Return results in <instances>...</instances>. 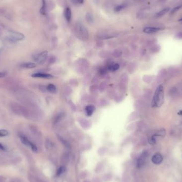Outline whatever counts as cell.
Segmentation results:
<instances>
[{"label":"cell","mask_w":182,"mask_h":182,"mask_svg":"<svg viewBox=\"0 0 182 182\" xmlns=\"http://www.w3.org/2000/svg\"><path fill=\"white\" fill-rule=\"evenodd\" d=\"M164 101V92L162 85L159 86L156 89L152 102V107L154 108L160 107Z\"/></svg>","instance_id":"obj_1"},{"label":"cell","mask_w":182,"mask_h":182,"mask_svg":"<svg viewBox=\"0 0 182 182\" xmlns=\"http://www.w3.org/2000/svg\"><path fill=\"white\" fill-rule=\"evenodd\" d=\"M75 32L77 37L82 41H86L89 37L88 30L81 22L78 21L75 26Z\"/></svg>","instance_id":"obj_2"},{"label":"cell","mask_w":182,"mask_h":182,"mask_svg":"<svg viewBox=\"0 0 182 182\" xmlns=\"http://www.w3.org/2000/svg\"><path fill=\"white\" fill-rule=\"evenodd\" d=\"M48 52L47 51H44L41 53L34 56V59L39 64H43L48 58Z\"/></svg>","instance_id":"obj_3"},{"label":"cell","mask_w":182,"mask_h":182,"mask_svg":"<svg viewBox=\"0 0 182 182\" xmlns=\"http://www.w3.org/2000/svg\"><path fill=\"white\" fill-rule=\"evenodd\" d=\"M9 37L13 41H22L25 38V36L20 32L12 31L10 32Z\"/></svg>","instance_id":"obj_4"},{"label":"cell","mask_w":182,"mask_h":182,"mask_svg":"<svg viewBox=\"0 0 182 182\" xmlns=\"http://www.w3.org/2000/svg\"><path fill=\"white\" fill-rule=\"evenodd\" d=\"M147 156H148V153L146 152H143V153L140 156V157L137 159V167L138 168H141L144 166V165H145V161H146Z\"/></svg>","instance_id":"obj_5"},{"label":"cell","mask_w":182,"mask_h":182,"mask_svg":"<svg viewBox=\"0 0 182 182\" xmlns=\"http://www.w3.org/2000/svg\"><path fill=\"white\" fill-rule=\"evenodd\" d=\"M77 63L78 65L80 66V68H81V71H83L84 70V69H86L88 68L89 66V62L88 60L84 59V58H81L78 60L77 61Z\"/></svg>","instance_id":"obj_6"},{"label":"cell","mask_w":182,"mask_h":182,"mask_svg":"<svg viewBox=\"0 0 182 182\" xmlns=\"http://www.w3.org/2000/svg\"><path fill=\"white\" fill-rule=\"evenodd\" d=\"M31 77L34 78H41L44 79H51L53 77V76L49 74L44 73V72H37L31 75Z\"/></svg>","instance_id":"obj_7"},{"label":"cell","mask_w":182,"mask_h":182,"mask_svg":"<svg viewBox=\"0 0 182 182\" xmlns=\"http://www.w3.org/2000/svg\"><path fill=\"white\" fill-rule=\"evenodd\" d=\"M127 83H128V76L126 74H123L121 77V82H120V87L122 90H125L127 87Z\"/></svg>","instance_id":"obj_8"},{"label":"cell","mask_w":182,"mask_h":182,"mask_svg":"<svg viewBox=\"0 0 182 182\" xmlns=\"http://www.w3.org/2000/svg\"><path fill=\"white\" fill-rule=\"evenodd\" d=\"M163 161V156L159 153H156L153 155L152 158V161L155 165H159Z\"/></svg>","instance_id":"obj_9"},{"label":"cell","mask_w":182,"mask_h":182,"mask_svg":"<svg viewBox=\"0 0 182 182\" xmlns=\"http://www.w3.org/2000/svg\"><path fill=\"white\" fill-rule=\"evenodd\" d=\"M118 34L116 33H102L100 34L98 37L101 39H107L117 37Z\"/></svg>","instance_id":"obj_10"},{"label":"cell","mask_w":182,"mask_h":182,"mask_svg":"<svg viewBox=\"0 0 182 182\" xmlns=\"http://www.w3.org/2000/svg\"><path fill=\"white\" fill-rule=\"evenodd\" d=\"M79 122L83 128L85 129L89 128L91 126V124L89 121L84 118H82L80 119L79 121Z\"/></svg>","instance_id":"obj_11"},{"label":"cell","mask_w":182,"mask_h":182,"mask_svg":"<svg viewBox=\"0 0 182 182\" xmlns=\"http://www.w3.org/2000/svg\"><path fill=\"white\" fill-rule=\"evenodd\" d=\"M20 140L21 141V142L23 143V144H24L25 145H26V146L27 147H31L32 144H33L31 142H30L27 139V137L24 135H20Z\"/></svg>","instance_id":"obj_12"},{"label":"cell","mask_w":182,"mask_h":182,"mask_svg":"<svg viewBox=\"0 0 182 182\" xmlns=\"http://www.w3.org/2000/svg\"><path fill=\"white\" fill-rule=\"evenodd\" d=\"M119 64L118 63H110L108 65L107 69L110 71H116L119 69Z\"/></svg>","instance_id":"obj_13"},{"label":"cell","mask_w":182,"mask_h":182,"mask_svg":"<svg viewBox=\"0 0 182 182\" xmlns=\"http://www.w3.org/2000/svg\"><path fill=\"white\" fill-rule=\"evenodd\" d=\"M85 110L86 115L90 117L93 115L94 111L95 110V108L93 105H89L86 107Z\"/></svg>","instance_id":"obj_14"},{"label":"cell","mask_w":182,"mask_h":182,"mask_svg":"<svg viewBox=\"0 0 182 182\" xmlns=\"http://www.w3.org/2000/svg\"><path fill=\"white\" fill-rule=\"evenodd\" d=\"M160 30L159 28L156 27H145L144 28L143 31L147 34H151V33H154L156 31H158Z\"/></svg>","instance_id":"obj_15"},{"label":"cell","mask_w":182,"mask_h":182,"mask_svg":"<svg viewBox=\"0 0 182 182\" xmlns=\"http://www.w3.org/2000/svg\"><path fill=\"white\" fill-rule=\"evenodd\" d=\"M64 17L68 22L70 21L71 19V9L69 7L65 8L64 10Z\"/></svg>","instance_id":"obj_16"},{"label":"cell","mask_w":182,"mask_h":182,"mask_svg":"<svg viewBox=\"0 0 182 182\" xmlns=\"http://www.w3.org/2000/svg\"><path fill=\"white\" fill-rule=\"evenodd\" d=\"M178 94H179V91H178L176 87H174L169 90V96H170L171 97H175L178 95Z\"/></svg>","instance_id":"obj_17"},{"label":"cell","mask_w":182,"mask_h":182,"mask_svg":"<svg viewBox=\"0 0 182 182\" xmlns=\"http://www.w3.org/2000/svg\"><path fill=\"white\" fill-rule=\"evenodd\" d=\"M21 67L24 68H27V69H32L36 67V64L35 63L32 62H27L24 63L20 65Z\"/></svg>","instance_id":"obj_18"},{"label":"cell","mask_w":182,"mask_h":182,"mask_svg":"<svg viewBox=\"0 0 182 182\" xmlns=\"http://www.w3.org/2000/svg\"><path fill=\"white\" fill-rule=\"evenodd\" d=\"M46 90L48 91L50 93H54L56 92L57 91L56 86L52 84H49L46 86Z\"/></svg>","instance_id":"obj_19"},{"label":"cell","mask_w":182,"mask_h":182,"mask_svg":"<svg viewBox=\"0 0 182 182\" xmlns=\"http://www.w3.org/2000/svg\"><path fill=\"white\" fill-rule=\"evenodd\" d=\"M42 8L40 9V12L42 15H45L46 12V4L45 0H42Z\"/></svg>","instance_id":"obj_20"},{"label":"cell","mask_w":182,"mask_h":182,"mask_svg":"<svg viewBox=\"0 0 182 182\" xmlns=\"http://www.w3.org/2000/svg\"><path fill=\"white\" fill-rule=\"evenodd\" d=\"M107 82L106 81H103L102 82L99 87V90L100 92H103L106 89L107 87Z\"/></svg>","instance_id":"obj_21"},{"label":"cell","mask_w":182,"mask_h":182,"mask_svg":"<svg viewBox=\"0 0 182 182\" xmlns=\"http://www.w3.org/2000/svg\"><path fill=\"white\" fill-rule=\"evenodd\" d=\"M65 117V114L63 112H62L58 115L56 117L55 120H54V123H57L60 121L62 119Z\"/></svg>","instance_id":"obj_22"},{"label":"cell","mask_w":182,"mask_h":182,"mask_svg":"<svg viewBox=\"0 0 182 182\" xmlns=\"http://www.w3.org/2000/svg\"><path fill=\"white\" fill-rule=\"evenodd\" d=\"M154 135L156 136V137H164L166 135V130L165 129H163V128L160 129H159Z\"/></svg>","instance_id":"obj_23"},{"label":"cell","mask_w":182,"mask_h":182,"mask_svg":"<svg viewBox=\"0 0 182 182\" xmlns=\"http://www.w3.org/2000/svg\"><path fill=\"white\" fill-rule=\"evenodd\" d=\"M108 69L107 68H105L104 67H101L100 68L99 70H98V74L99 75L101 76H103L105 75H106L107 73Z\"/></svg>","instance_id":"obj_24"},{"label":"cell","mask_w":182,"mask_h":182,"mask_svg":"<svg viewBox=\"0 0 182 182\" xmlns=\"http://www.w3.org/2000/svg\"><path fill=\"white\" fill-rule=\"evenodd\" d=\"M86 20L89 23H92L94 21V18L92 14L91 13H87L86 15Z\"/></svg>","instance_id":"obj_25"},{"label":"cell","mask_w":182,"mask_h":182,"mask_svg":"<svg viewBox=\"0 0 182 182\" xmlns=\"http://www.w3.org/2000/svg\"><path fill=\"white\" fill-rule=\"evenodd\" d=\"M113 55L116 58H119L122 55V51L119 49H116L113 52Z\"/></svg>","instance_id":"obj_26"},{"label":"cell","mask_w":182,"mask_h":182,"mask_svg":"<svg viewBox=\"0 0 182 182\" xmlns=\"http://www.w3.org/2000/svg\"><path fill=\"white\" fill-rule=\"evenodd\" d=\"M156 142V136L155 135H153L149 138V143L151 145H154Z\"/></svg>","instance_id":"obj_27"},{"label":"cell","mask_w":182,"mask_h":182,"mask_svg":"<svg viewBox=\"0 0 182 182\" xmlns=\"http://www.w3.org/2000/svg\"><path fill=\"white\" fill-rule=\"evenodd\" d=\"M169 11V8H165L164 9L160 11H159L157 14H156V16L158 17H161L164 15L166 13L168 12Z\"/></svg>","instance_id":"obj_28"},{"label":"cell","mask_w":182,"mask_h":182,"mask_svg":"<svg viewBox=\"0 0 182 182\" xmlns=\"http://www.w3.org/2000/svg\"><path fill=\"white\" fill-rule=\"evenodd\" d=\"M65 170V168L64 167V166H62V167H60V168L58 169L57 172V176H59L60 175H61L62 174H63Z\"/></svg>","instance_id":"obj_29"},{"label":"cell","mask_w":182,"mask_h":182,"mask_svg":"<svg viewBox=\"0 0 182 182\" xmlns=\"http://www.w3.org/2000/svg\"><path fill=\"white\" fill-rule=\"evenodd\" d=\"M166 71L165 70H161L159 74V79L160 80L163 79L166 77Z\"/></svg>","instance_id":"obj_30"},{"label":"cell","mask_w":182,"mask_h":182,"mask_svg":"<svg viewBox=\"0 0 182 182\" xmlns=\"http://www.w3.org/2000/svg\"><path fill=\"white\" fill-rule=\"evenodd\" d=\"M125 5L124 4H122V5H118L115 8L114 11L115 12H120L121 10H122L123 8H125Z\"/></svg>","instance_id":"obj_31"},{"label":"cell","mask_w":182,"mask_h":182,"mask_svg":"<svg viewBox=\"0 0 182 182\" xmlns=\"http://www.w3.org/2000/svg\"><path fill=\"white\" fill-rule=\"evenodd\" d=\"M9 135V132L6 129H1L0 130V137H5L8 136Z\"/></svg>","instance_id":"obj_32"},{"label":"cell","mask_w":182,"mask_h":182,"mask_svg":"<svg viewBox=\"0 0 182 182\" xmlns=\"http://www.w3.org/2000/svg\"><path fill=\"white\" fill-rule=\"evenodd\" d=\"M98 89L99 88H97L96 85H93L90 87V91L91 93H95L97 92Z\"/></svg>","instance_id":"obj_33"},{"label":"cell","mask_w":182,"mask_h":182,"mask_svg":"<svg viewBox=\"0 0 182 182\" xmlns=\"http://www.w3.org/2000/svg\"><path fill=\"white\" fill-rule=\"evenodd\" d=\"M56 61V57L55 56H50L48 59V62L49 64H53Z\"/></svg>","instance_id":"obj_34"},{"label":"cell","mask_w":182,"mask_h":182,"mask_svg":"<svg viewBox=\"0 0 182 182\" xmlns=\"http://www.w3.org/2000/svg\"><path fill=\"white\" fill-rule=\"evenodd\" d=\"M58 137H59V139L60 140V141L61 142H62L65 145H66L67 147H68V146H69V144L68 142H67L65 140H64L62 137H61L60 136H58Z\"/></svg>","instance_id":"obj_35"},{"label":"cell","mask_w":182,"mask_h":182,"mask_svg":"<svg viewBox=\"0 0 182 182\" xmlns=\"http://www.w3.org/2000/svg\"><path fill=\"white\" fill-rule=\"evenodd\" d=\"M69 105H70L71 109H72V110L75 111L76 110V105L74 104V103L72 102V101H69Z\"/></svg>","instance_id":"obj_36"},{"label":"cell","mask_w":182,"mask_h":182,"mask_svg":"<svg viewBox=\"0 0 182 182\" xmlns=\"http://www.w3.org/2000/svg\"><path fill=\"white\" fill-rule=\"evenodd\" d=\"M143 81L145 82L149 83H150L151 81V78L150 77V76H145L144 77H143Z\"/></svg>","instance_id":"obj_37"},{"label":"cell","mask_w":182,"mask_h":182,"mask_svg":"<svg viewBox=\"0 0 182 182\" xmlns=\"http://www.w3.org/2000/svg\"><path fill=\"white\" fill-rule=\"evenodd\" d=\"M71 1L75 4H82L84 3V0H71Z\"/></svg>","instance_id":"obj_38"},{"label":"cell","mask_w":182,"mask_h":182,"mask_svg":"<svg viewBox=\"0 0 182 182\" xmlns=\"http://www.w3.org/2000/svg\"><path fill=\"white\" fill-rule=\"evenodd\" d=\"M65 93L69 94L72 92V90L70 88V87H67V88L65 89Z\"/></svg>","instance_id":"obj_39"},{"label":"cell","mask_w":182,"mask_h":182,"mask_svg":"<svg viewBox=\"0 0 182 182\" xmlns=\"http://www.w3.org/2000/svg\"><path fill=\"white\" fill-rule=\"evenodd\" d=\"M0 150H1L2 151H6V148L3 144L0 143Z\"/></svg>","instance_id":"obj_40"},{"label":"cell","mask_w":182,"mask_h":182,"mask_svg":"<svg viewBox=\"0 0 182 182\" xmlns=\"http://www.w3.org/2000/svg\"><path fill=\"white\" fill-rule=\"evenodd\" d=\"M182 6V5H180V6H177L176 8H174V9L172 11V13H173L175 12L176 11H177L178 10H179V9L181 8Z\"/></svg>","instance_id":"obj_41"},{"label":"cell","mask_w":182,"mask_h":182,"mask_svg":"<svg viewBox=\"0 0 182 182\" xmlns=\"http://www.w3.org/2000/svg\"><path fill=\"white\" fill-rule=\"evenodd\" d=\"M6 76V73L3 72H0V78H3L4 77Z\"/></svg>","instance_id":"obj_42"},{"label":"cell","mask_w":182,"mask_h":182,"mask_svg":"<svg viewBox=\"0 0 182 182\" xmlns=\"http://www.w3.org/2000/svg\"><path fill=\"white\" fill-rule=\"evenodd\" d=\"M177 37L178 38H182V32H179L177 35Z\"/></svg>","instance_id":"obj_43"},{"label":"cell","mask_w":182,"mask_h":182,"mask_svg":"<svg viewBox=\"0 0 182 182\" xmlns=\"http://www.w3.org/2000/svg\"><path fill=\"white\" fill-rule=\"evenodd\" d=\"M179 21H182V18H181V19H180L179 20Z\"/></svg>","instance_id":"obj_44"}]
</instances>
